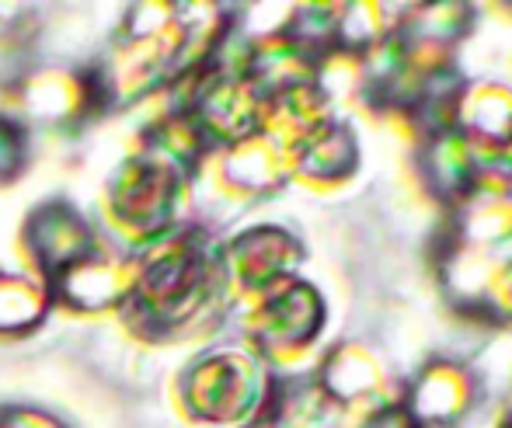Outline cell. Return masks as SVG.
Here are the masks:
<instances>
[{"instance_id":"1","label":"cell","mask_w":512,"mask_h":428,"mask_svg":"<svg viewBox=\"0 0 512 428\" xmlns=\"http://www.w3.org/2000/svg\"><path fill=\"white\" fill-rule=\"evenodd\" d=\"M209 258L192 244H178L143 272L136 289V314L154 324L189 321V314L209 293Z\"/></svg>"},{"instance_id":"4","label":"cell","mask_w":512,"mask_h":428,"mask_svg":"<svg viewBox=\"0 0 512 428\" xmlns=\"http://www.w3.org/2000/svg\"><path fill=\"white\" fill-rule=\"evenodd\" d=\"M25 150H21V133L11 122H0V181H11V174L21 168Z\"/></svg>"},{"instance_id":"2","label":"cell","mask_w":512,"mask_h":428,"mask_svg":"<svg viewBox=\"0 0 512 428\" xmlns=\"http://www.w3.org/2000/svg\"><path fill=\"white\" fill-rule=\"evenodd\" d=\"M28 241H32L35 255L56 279H63L74 268L88 265L91 251V230L81 223V216L70 213L67 206H49L28 227Z\"/></svg>"},{"instance_id":"5","label":"cell","mask_w":512,"mask_h":428,"mask_svg":"<svg viewBox=\"0 0 512 428\" xmlns=\"http://www.w3.org/2000/svg\"><path fill=\"white\" fill-rule=\"evenodd\" d=\"M0 428H32V425H28V422H0ZM46 428H56V425H46Z\"/></svg>"},{"instance_id":"3","label":"cell","mask_w":512,"mask_h":428,"mask_svg":"<svg viewBox=\"0 0 512 428\" xmlns=\"http://www.w3.org/2000/svg\"><path fill=\"white\" fill-rule=\"evenodd\" d=\"M171 199H175V185L168 181V171L157 164H129L119 181L122 216L143 223V227H157L168 216Z\"/></svg>"}]
</instances>
